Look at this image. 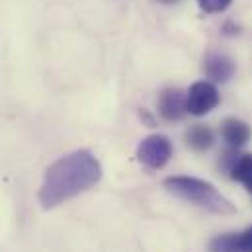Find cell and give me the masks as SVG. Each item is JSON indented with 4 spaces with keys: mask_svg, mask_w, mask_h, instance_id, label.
<instances>
[{
    "mask_svg": "<svg viewBox=\"0 0 252 252\" xmlns=\"http://www.w3.org/2000/svg\"><path fill=\"white\" fill-rule=\"evenodd\" d=\"M100 178V160L90 151L82 149L68 153L45 170L43 184L39 188V203L43 209H53L96 186Z\"/></svg>",
    "mask_w": 252,
    "mask_h": 252,
    "instance_id": "obj_1",
    "label": "cell"
},
{
    "mask_svg": "<svg viewBox=\"0 0 252 252\" xmlns=\"http://www.w3.org/2000/svg\"><path fill=\"white\" fill-rule=\"evenodd\" d=\"M164 188L170 193H174L176 197L189 201L201 209H207L211 213H217V215L235 213V205L223 193H219L213 184L205 180L191 178V176H170L164 180Z\"/></svg>",
    "mask_w": 252,
    "mask_h": 252,
    "instance_id": "obj_2",
    "label": "cell"
},
{
    "mask_svg": "<svg viewBox=\"0 0 252 252\" xmlns=\"http://www.w3.org/2000/svg\"><path fill=\"white\" fill-rule=\"evenodd\" d=\"M172 157V143L166 135H149L137 147V158L151 170L162 168Z\"/></svg>",
    "mask_w": 252,
    "mask_h": 252,
    "instance_id": "obj_3",
    "label": "cell"
},
{
    "mask_svg": "<svg viewBox=\"0 0 252 252\" xmlns=\"http://www.w3.org/2000/svg\"><path fill=\"white\" fill-rule=\"evenodd\" d=\"M219 90L215 88V84L207 82V80H201V82H195L189 86V90L186 92V106H188V112L191 116H205L209 114L211 110L217 108L219 104Z\"/></svg>",
    "mask_w": 252,
    "mask_h": 252,
    "instance_id": "obj_4",
    "label": "cell"
},
{
    "mask_svg": "<svg viewBox=\"0 0 252 252\" xmlns=\"http://www.w3.org/2000/svg\"><path fill=\"white\" fill-rule=\"evenodd\" d=\"M186 112H188L186 92H182L180 88H166L160 94V98H158V114L166 122H176V120L184 118Z\"/></svg>",
    "mask_w": 252,
    "mask_h": 252,
    "instance_id": "obj_5",
    "label": "cell"
},
{
    "mask_svg": "<svg viewBox=\"0 0 252 252\" xmlns=\"http://www.w3.org/2000/svg\"><path fill=\"white\" fill-rule=\"evenodd\" d=\"M251 127L249 124H245L243 120H235V118H229L223 122L221 126V137L223 141L233 147V149H241L243 145H247L251 141Z\"/></svg>",
    "mask_w": 252,
    "mask_h": 252,
    "instance_id": "obj_6",
    "label": "cell"
},
{
    "mask_svg": "<svg viewBox=\"0 0 252 252\" xmlns=\"http://www.w3.org/2000/svg\"><path fill=\"white\" fill-rule=\"evenodd\" d=\"M205 72L215 82H227L235 74V64L223 53H211L205 59Z\"/></svg>",
    "mask_w": 252,
    "mask_h": 252,
    "instance_id": "obj_7",
    "label": "cell"
},
{
    "mask_svg": "<svg viewBox=\"0 0 252 252\" xmlns=\"http://www.w3.org/2000/svg\"><path fill=\"white\" fill-rule=\"evenodd\" d=\"M186 145L195 153L207 151L213 145V131L207 126H201V124L191 126L186 131Z\"/></svg>",
    "mask_w": 252,
    "mask_h": 252,
    "instance_id": "obj_8",
    "label": "cell"
},
{
    "mask_svg": "<svg viewBox=\"0 0 252 252\" xmlns=\"http://www.w3.org/2000/svg\"><path fill=\"white\" fill-rule=\"evenodd\" d=\"M229 176L233 180H239L252 193V155H239Z\"/></svg>",
    "mask_w": 252,
    "mask_h": 252,
    "instance_id": "obj_9",
    "label": "cell"
},
{
    "mask_svg": "<svg viewBox=\"0 0 252 252\" xmlns=\"http://www.w3.org/2000/svg\"><path fill=\"white\" fill-rule=\"evenodd\" d=\"M211 252H241L239 251V235H221L211 243Z\"/></svg>",
    "mask_w": 252,
    "mask_h": 252,
    "instance_id": "obj_10",
    "label": "cell"
},
{
    "mask_svg": "<svg viewBox=\"0 0 252 252\" xmlns=\"http://www.w3.org/2000/svg\"><path fill=\"white\" fill-rule=\"evenodd\" d=\"M233 0H197L199 8L205 12V14H219L223 10H227L231 6Z\"/></svg>",
    "mask_w": 252,
    "mask_h": 252,
    "instance_id": "obj_11",
    "label": "cell"
},
{
    "mask_svg": "<svg viewBox=\"0 0 252 252\" xmlns=\"http://www.w3.org/2000/svg\"><path fill=\"white\" fill-rule=\"evenodd\" d=\"M239 251L252 252V227H249L245 233L239 235Z\"/></svg>",
    "mask_w": 252,
    "mask_h": 252,
    "instance_id": "obj_12",
    "label": "cell"
},
{
    "mask_svg": "<svg viewBox=\"0 0 252 252\" xmlns=\"http://www.w3.org/2000/svg\"><path fill=\"white\" fill-rule=\"evenodd\" d=\"M160 2H162V4H176L178 0H160Z\"/></svg>",
    "mask_w": 252,
    "mask_h": 252,
    "instance_id": "obj_13",
    "label": "cell"
}]
</instances>
